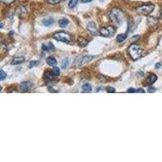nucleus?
<instances>
[{
    "instance_id": "2f4dec72",
    "label": "nucleus",
    "mask_w": 162,
    "mask_h": 162,
    "mask_svg": "<svg viewBox=\"0 0 162 162\" xmlns=\"http://www.w3.org/2000/svg\"><path fill=\"white\" fill-rule=\"evenodd\" d=\"M161 17H162V10L161 11Z\"/></svg>"
},
{
    "instance_id": "bb28decb",
    "label": "nucleus",
    "mask_w": 162,
    "mask_h": 162,
    "mask_svg": "<svg viewBox=\"0 0 162 162\" xmlns=\"http://www.w3.org/2000/svg\"><path fill=\"white\" fill-rule=\"evenodd\" d=\"M148 92H149V93L155 92H156V88H153V87H150V88H148Z\"/></svg>"
},
{
    "instance_id": "f257e3e1",
    "label": "nucleus",
    "mask_w": 162,
    "mask_h": 162,
    "mask_svg": "<svg viewBox=\"0 0 162 162\" xmlns=\"http://www.w3.org/2000/svg\"><path fill=\"white\" fill-rule=\"evenodd\" d=\"M110 18L114 23L117 24V25H120L125 19V15H124L123 11L117 9V8H114L110 12Z\"/></svg>"
},
{
    "instance_id": "aec40b11",
    "label": "nucleus",
    "mask_w": 162,
    "mask_h": 162,
    "mask_svg": "<svg viewBox=\"0 0 162 162\" xmlns=\"http://www.w3.org/2000/svg\"><path fill=\"white\" fill-rule=\"evenodd\" d=\"M54 74H53V72H45V76L46 79H50V80H52V79H54Z\"/></svg>"
},
{
    "instance_id": "dca6fc26",
    "label": "nucleus",
    "mask_w": 162,
    "mask_h": 162,
    "mask_svg": "<svg viewBox=\"0 0 162 162\" xmlns=\"http://www.w3.org/2000/svg\"><path fill=\"white\" fill-rule=\"evenodd\" d=\"M82 91L83 92H90L92 91V86L89 84H85L82 87Z\"/></svg>"
},
{
    "instance_id": "423d86ee",
    "label": "nucleus",
    "mask_w": 162,
    "mask_h": 162,
    "mask_svg": "<svg viewBox=\"0 0 162 162\" xmlns=\"http://www.w3.org/2000/svg\"><path fill=\"white\" fill-rule=\"evenodd\" d=\"M19 88L22 92H28L32 88V84L28 81H24L22 82L19 85Z\"/></svg>"
},
{
    "instance_id": "5701e85b",
    "label": "nucleus",
    "mask_w": 162,
    "mask_h": 162,
    "mask_svg": "<svg viewBox=\"0 0 162 162\" xmlns=\"http://www.w3.org/2000/svg\"><path fill=\"white\" fill-rule=\"evenodd\" d=\"M6 77V74L3 70H1V71H0V79H1V80H3Z\"/></svg>"
},
{
    "instance_id": "f3484780",
    "label": "nucleus",
    "mask_w": 162,
    "mask_h": 162,
    "mask_svg": "<svg viewBox=\"0 0 162 162\" xmlns=\"http://www.w3.org/2000/svg\"><path fill=\"white\" fill-rule=\"evenodd\" d=\"M78 44L80 46H86L88 44V41H87L86 39L83 38V37H79V38L78 39Z\"/></svg>"
},
{
    "instance_id": "1a4fd4ad",
    "label": "nucleus",
    "mask_w": 162,
    "mask_h": 162,
    "mask_svg": "<svg viewBox=\"0 0 162 162\" xmlns=\"http://www.w3.org/2000/svg\"><path fill=\"white\" fill-rule=\"evenodd\" d=\"M156 79H157V76L156 75L150 74L149 76H148V78L146 79V83H147L148 84H154L155 82H156Z\"/></svg>"
},
{
    "instance_id": "f03ea898",
    "label": "nucleus",
    "mask_w": 162,
    "mask_h": 162,
    "mask_svg": "<svg viewBox=\"0 0 162 162\" xmlns=\"http://www.w3.org/2000/svg\"><path fill=\"white\" fill-rule=\"evenodd\" d=\"M128 52L130 58L133 60H137L139 58H141L143 54V50L140 48V46L136 45V44H132L128 48Z\"/></svg>"
},
{
    "instance_id": "cd10ccee",
    "label": "nucleus",
    "mask_w": 162,
    "mask_h": 162,
    "mask_svg": "<svg viewBox=\"0 0 162 162\" xmlns=\"http://www.w3.org/2000/svg\"><path fill=\"white\" fill-rule=\"evenodd\" d=\"M135 92H136V90H135V88H130L129 89L127 90V92H129V93H134Z\"/></svg>"
},
{
    "instance_id": "2eb2a0df",
    "label": "nucleus",
    "mask_w": 162,
    "mask_h": 162,
    "mask_svg": "<svg viewBox=\"0 0 162 162\" xmlns=\"http://www.w3.org/2000/svg\"><path fill=\"white\" fill-rule=\"evenodd\" d=\"M70 63H71L70 59L68 58H65V59H63V62H62V64H61L62 68H63V69H65V68L68 67V66L70 65Z\"/></svg>"
},
{
    "instance_id": "6ab92c4d",
    "label": "nucleus",
    "mask_w": 162,
    "mask_h": 162,
    "mask_svg": "<svg viewBox=\"0 0 162 162\" xmlns=\"http://www.w3.org/2000/svg\"><path fill=\"white\" fill-rule=\"evenodd\" d=\"M126 34H119V35H117V41H118V42H122V41H123L124 40H126Z\"/></svg>"
},
{
    "instance_id": "6e6552de",
    "label": "nucleus",
    "mask_w": 162,
    "mask_h": 162,
    "mask_svg": "<svg viewBox=\"0 0 162 162\" xmlns=\"http://www.w3.org/2000/svg\"><path fill=\"white\" fill-rule=\"evenodd\" d=\"M42 50L45 51V52H50V51L54 50V46L51 42H48V43L44 44V45H42Z\"/></svg>"
},
{
    "instance_id": "f8f14e48",
    "label": "nucleus",
    "mask_w": 162,
    "mask_h": 162,
    "mask_svg": "<svg viewBox=\"0 0 162 162\" xmlns=\"http://www.w3.org/2000/svg\"><path fill=\"white\" fill-rule=\"evenodd\" d=\"M24 62V57H17L13 58V60L12 62V65H18V64H20Z\"/></svg>"
},
{
    "instance_id": "c756f323",
    "label": "nucleus",
    "mask_w": 162,
    "mask_h": 162,
    "mask_svg": "<svg viewBox=\"0 0 162 162\" xmlns=\"http://www.w3.org/2000/svg\"><path fill=\"white\" fill-rule=\"evenodd\" d=\"M92 1V0H81V2L83 3H89V2Z\"/></svg>"
},
{
    "instance_id": "c85d7f7f",
    "label": "nucleus",
    "mask_w": 162,
    "mask_h": 162,
    "mask_svg": "<svg viewBox=\"0 0 162 162\" xmlns=\"http://www.w3.org/2000/svg\"><path fill=\"white\" fill-rule=\"evenodd\" d=\"M138 92V93H144L145 92V91H144V89H143V88H139V89L136 90V92Z\"/></svg>"
},
{
    "instance_id": "0eeeda50",
    "label": "nucleus",
    "mask_w": 162,
    "mask_h": 162,
    "mask_svg": "<svg viewBox=\"0 0 162 162\" xmlns=\"http://www.w3.org/2000/svg\"><path fill=\"white\" fill-rule=\"evenodd\" d=\"M88 29L91 32V34H92L93 36H97V35H98L100 33V32H98L97 29L96 24L93 23V22H90L88 24Z\"/></svg>"
},
{
    "instance_id": "4be33fe9",
    "label": "nucleus",
    "mask_w": 162,
    "mask_h": 162,
    "mask_svg": "<svg viewBox=\"0 0 162 162\" xmlns=\"http://www.w3.org/2000/svg\"><path fill=\"white\" fill-rule=\"evenodd\" d=\"M39 62L38 61H31L29 63V65H28V67L29 68H32L33 66H36L38 65Z\"/></svg>"
},
{
    "instance_id": "412c9836",
    "label": "nucleus",
    "mask_w": 162,
    "mask_h": 162,
    "mask_svg": "<svg viewBox=\"0 0 162 162\" xmlns=\"http://www.w3.org/2000/svg\"><path fill=\"white\" fill-rule=\"evenodd\" d=\"M52 72L55 76H58V75H59V74H60V69H59L58 67H54L53 68Z\"/></svg>"
},
{
    "instance_id": "7ed1b4c3",
    "label": "nucleus",
    "mask_w": 162,
    "mask_h": 162,
    "mask_svg": "<svg viewBox=\"0 0 162 162\" xmlns=\"http://www.w3.org/2000/svg\"><path fill=\"white\" fill-rule=\"evenodd\" d=\"M154 7L155 6L153 4H145V5H143V6H139V7H137L136 12L140 15H148L153 12Z\"/></svg>"
},
{
    "instance_id": "a878e982",
    "label": "nucleus",
    "mask_w": 162,
    "mask_h": 162,
    "mask_svg": "<svg viewBox=\"0 0 162 162\" xmlns=\"http://www.w3.org/2000/svg\"><path fill=\"white\" fill-rule=\"evenodd\" d=\"M106 92L109 93H114L115 92V89L112 87H108L106 88Z\"/></svg>"
},
{
    "instance_id": "4468645a",
    "label": "nucleus",
    "mask_w": 162,
    "mask_h": 162,
    "mask_svg": "<svg viewBox=\"0 0 162 162\" xmlns=\"http://www.w3.org/2000/svg\"><path fill=\"white\" fill-rule=\"evenodd\" d=\"M68 24H69V20H68L67 19H66V18H63V19H60L59 22H58V24H59V26H60L61 28L66 27V26L68 25Z\"/></svg>"
},
{
    "instance_id": "393cba45",
    "label": "nucleus",
    "mask_w": 162,
    "mask_h": 162,
    "mask_svg": "<svg viewBox=\"0 0 162 162\" xmlns=\"http://www.w3.org/2000/svg\"><path fill=\"white\" fill-rule=\"evenodd\" d=\"M15 1V0H2V3L6 4V5H10L11 3H12Z\"/></svg>"
},
{
    "instance_id": "39448f33",
    "label": "nucleus",
    "mask_w": 162,
    "mask_h": 162,
    "mask_svg": "<svg viewBox=\"0 0 162 162\" xmlns=\"http://www.w3.org/2000/svg\"><path fill=\"white\" fill-rule=\"evenodd\" d=\"M115 33V29L112 26H108V27L101 28L100 29V34L104 37H112Z\"/></svg>"
},
{
    "instance_id": "9b49d317",
    "label": "nucleus",
    "mask_w": 162,
    "mask_h": 162,
    "mask_svg": "<svg viewBox=\"0 0 162 162\" xmlns=\"http://www.w3.org/2000/svg\"><path fill=\"white\" fill-rule=\"evenodd\" d=\"M46 63H47L48 65H50L51 66H54L57 64V60L54 57L50 56V57L47 58V59H46Z\"/></svg>"
},
{
    "instance_id": "ddd939ff",
    "label": "nucleus",
    "mask_w": 162,
    "mask_h": 162,
    "mask_svg": "<svg viewBox=\"0 0 162 162\" xmlns=\"http://www.w3.org/2000/svg\"><path fill=\"white\" fill-rule=\"evenodd\" d=\"M54 19L52 18V17H49V18H45L43 19V21H42V23L45 26H50L52 25L53 24H54Z\"/></svg>"
},
{
    "instance_id": "a211bd4d",
    "label": "nucleus",
    "mask_w": 162,
    "mask_h": 162,
    "mask_svg": "<svg viewBox=\"0 0 162 162\" xmlns=\"http://www.w3.org/2000/svg\"><path fill=\"white\" fill-rule=\"evenodd\" d=\"M78 2H79V0H70L68 6H69L70 8H74L76 6L77 4H78Z\"/></svg>"
},
{
    "instance_id": "9d476101",
    "label": "nucleus",
    "mask_w": 162,
    "mask_h": 162,
    "mask_svg": "<svg viewBox=\"0 0 162 162\" xmlns=\"http://www.w3.org/2000/svg\"><path fill=\"white\" fill-rule=\"evenodd\" d=\"M157 22H158V20H157V19L155 18V17H152V16L148 17V26H150V27L155 26L157 24Z\"/></svg>"
},
{
    "instance_id": "b1692460",
    "label": "nucleus",
    "mask_w": 162,
    "mask_h": 162,
    "mask_svg": "<svg viewBox=\"0 0 162 162\" xmlns=\"http://www.w3.org/2000/svg\"><path fill=\"white\" fill-rule=\"evenodd\" d=\"M47 1H48V3L50 4H56V3H60L62 1H64V0H47Z\"/></svg>"
},
{
    "instance_id": "7c9ffc66",
    "label": "nucleus",
    "mask_w": 162,
    "mask_h": 162,
    "mask_svg": "<svg viewBox=\"0 0 162 162\" xmlns=\"http://www.w3.org/2000/svg\"><path fill=\"white\" fill-rule=\"evenodd\" d=\"M160 66H161V64H160V63L156 64V67L157 68V69H158V68H160Z\"/></svg>"
},
{
    "instance_id": "20e7f679",
    "label": "nucleus",
    "mask_w": 162,
    "mask_h": 162,
    "mask_svg": "<svg viewBox=\"0 0 162 162\" xmlns=\"http://www.w3.org/2000/svg\"><path fill=\"white\" fill-rule=\"evenodd\" d=\"M53 37L57 40L58 41H63V42H66V43H69L71 41V37L68 33H66L65 32H59L54 34Z\"/></svg>"
}]
</instances>
